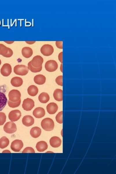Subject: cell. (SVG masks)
Here are the masks:
<instances>
[{
	"label": "cell",
	"mask_w": 116,
	"mask_h": 174,
	"mask_svg": "<svg viewBox=\"0 0 116 174\" xmlns=\"http://www.w3.org/2000/svg\"><path fill=\"white\" fill-rule=\"evenodd\" d=\"M41 124L42 128L45 131H51L54 128V122L52 119L49 118L42 120Z\"/></svg>",
	"instance_id": "1"
},
{
	"label": "cell",
	"mask_w": 116,
	"mask_h": 174,
	"mask_svg": "<svg viewBox=\"0 0 116 174\" xmlns=\"http://www.w3.org/2000/svg\"><path fill=\"white\" fill-rule=\"evenodd\" d=\"M14 72L16 75L24 76L27 75L29 72L28 67L23 65H18L15 66Z\"/></svg>",
	"instance_id": "2"
},
{
	"label": "cell",
	"mask_w": 116,
	"mask_h": 174,
	"mask_svg": "<svg viewBox=\"0 0 116 174\" xmlns=\"http://www.w3.org/2000/svg\"><path fill=\"white\" fill-rule=\"evenodd\" d=\"M8 97L9 100L15 102L21 99V94L20 91L16 90H12L9 92Z\"/></svg>",
	"instance_id": "3"
},
{
	"label": "cell",
	"mask_w": 116,
	"mask_h": 174,
	"mask_svg": "<svg viewBox=\"0 0 116 174\" xmlns=\"http://www.w3.org/2000/svg\"><path fill=\"white\" fill-rule=\"evenodd\" d=\"M17 130L16 125L12 122H7L4 127V131L7 134L14 133L17 131Z\"/></svg>",
	"instance_id": "4"
},
{
	"label": "cell",
	"mask_w": 116,
	"mask_h": 174,
	"mask_svg": "<svg viewBox=\"0 0 116 174\" xmlns=\"http://www.w3.org/2000/svg\"><path fill=\"white\" fill-rule=\"evenodd\" d=\"M41 53L45 56L51 55L54 53V49L52 46L49 44L43 45L41 48Z\"/></svg>",
	"instance_id": "5"
},
{
	"label": "cell",
	"mask_w": 116,
	"mask_h": 174,
	"mask_svg": "<svg viewBox=\"0 0 116 174\" xmlns=\"http://www.w3.org/2000/svg\"><path fill=\"white\" fill-rule=\"evenodd\" d=\"M23 147V143L20 140H15L11 143V148L13 151L19 152Z\"/></svg>",
	"instance_id": "6"
},
{
	"label": "cell",
	"mask_w": 116,
	"mask_h": 174,
	"mask_svg": "<svg viewBox=\"0 0 116 174\" xmlns=\"http://www.w3.org/2000/svg\"><path fill=\"white\" fill-rule=\"evenodd\" d=\"M58 67V64L54 60H49L46 62L45 68L48 72H54L57 69Z\"/></svg>",
	"instance_id": "7"
},
{
	"label": "cell",
	"mask_w": 116,
	"mask_h": 174,
	"mask_svg": "<svg viewBox=\"0 0 116 174\" xmlns=\"http://www.w3.org/2000/svg\"><path fill=\"white\" fill-rule=\"evenodd\" d=\"M34 106V101L30 98H26L23 101L22 107L25 111H31Z\"/></svg>",
	"instance_id": "8"
},
{
	"label": "cell",
	"mask_w": 116,
	"mask_h": 174,
	"mask_svg": "<svg viewBox=\"0 0 116 174\" xmlns=\"http://www.w3.org/2000/svg\"><path fill=\"white\" fill-rule=\"evenodd\" d=\"M21 116V112L19 110H14L9 113V119L12 122H16L20 119Z\"/></svg>",
	"instance_id": "9"
},
{
	"label": "cell",
	"mask_w": 116,
	"mask_h": 174,
	"mask_svg": "<svg viewBox=\"0 0 116 174\" xmlns=\"http://www.w3.org/2000/svg\"><path fill=\"white\" fill-rule=\"evenodd\" d=\"M43 59L41 56L36 55L33 57L30 62L31 64L35 68L42 67V64L43 62Z\"/></svg>",
	"instance_id": "10"
},
{
	"label": "cell",
	"mask_w": 116,
	"mask_h": 174,
	"mask_svg": "<svg viewBox=\"0 0 116 174\" xmlns=\"http://www.w3.org/2000/svg\"><path fill=\"white\" fill-rule=\"evenodd\" d=\"M12 73V67L9 64H4L1 69V73L3 76L8 77Z\"/></svg>",
	"instance_id": "11"
},
{
	"label": "cell",
	"mask_w": 116,
	"mask_h": 174,
	"mask_svg": "<svg viewBox=\"0 0 116 174\" xmlns=\"http://www.w3.org/2000/svg\"><path fill=\"white\" fill-rule=\"evenodd\" d=\"M33 115L37 119H40L45 116V112L44 109L42 107L36 108L33 111Z\"/></svg>",
	"instance_id": "12"
},
{
	"label": "cell",
	"mask_w": 116,
	"mask_h": 174,
	"mask_svg": "<svg viewBox=\"0 0 116 174\" xmlns=\"http://www.w3.org/2000/svg\"><path fill=\"white\" fill-rule=\"evenodd\" d=\"M34 118L30 115H26L24 116L22 119L23 124L26 127H30L34 124Z\"/></svg>",
	"instance_id": "13"
},
{
	"label": "cell",
	"mask_w": 116,
	"mask_h": 174,
	"mask_svg": "<svg viewBox=\"0 0 116 174\" xmlns=\"http://www.w3.org/2000/svg\"><path fill=\"white\" fill-rule=\"evenodd\" d=\"M8 99L5 93L0 91V112L3 110L6 105Z\"/></svg>",
	"instance_id": "14"
},
{
	"label": "cell",
	"mask_w": 116,
	"mask_h": 174,
	"mask_svg": "<svg viewBox=\"0 0 116 174\" xmlns=\"http://www.w3.org/2000/svg\"><path fill=\"white\" fill-rule=\"evenodd\" d=\"M62 140L59 137L57 136L53 137L50 140V144L51 147L57 148L60 146Z\"/></svg>",
	"instance_id": "15"
},
{
	"label": "cell",
	"mask_w": 116,
	"mask_h": 174,
	"mask_svg": "<svg viewBox=\"0 0 116 174\" xmlns=\"http://www.w3.org/2000/svg\"><path fill=\"white\" fill-rule=\"evenodd\" d=\"M58 109L57 104L55 103H51L48 104L47 106V110L49 114H54L57 112Z\"/></svg>",
	"instance_id": "16"
},
{
	"label": "cell",
	"mask_w": 116,
	"mask_h": 174,
	"mask_svg": "<svg viewBox=\"0 0 116 174\" xmlns=\"http://www.w3.org/2000/svg\"><path fill=\"white\" fill-rule=\"evenodd\" d=\"M36 147L38 152H43L46 150L48 148V144L44 141H41L37 143Z\"/></svg>",
	"instance_id": "17"
},
{
	"label": "cell",
	"mask_w": 116,
	"mask_h": 174,
	"mask_svg": "<svg viewBox=\"0 0 116 174\" xmlns=\"http://www.w3.org/2000/svg\"><path fill=\"white\" fill-rule=\"evenodd\" d=\"M46 78L42 74L36 75L34 78V82L37 84L42 85L44 84L46 82Z\"/></svg>",
	"instance_id": "18"
},
{
	"label": "cell",
	"mask_w": 116,
	"mask_h": 174,
	"mask_svg": "<svg viewBox=\"0 0 116 174\" xmlns=\"http://www.w3.org/2000/svg\"><path fill=\"white\" fill-rule=\"evenodd\" d=\"M41 133H42V130L40 128L37 127L32 128L30 132L31 136L34 138H37L40 137L41 134Z\"/></svg>",
	"instance_id": "19"
},
{
	"label": "cell",
	"mask_w": 116,
	"mask_h": 174,
	"mask_svg": "<svg viewBox=\"0 0 116 174\" xmlns=\"http://www.w3.org/2000/svg\"><path fill=\"white\" fill-rule=\"evenodd\" d=\"M11 83L14 87H20L22 85L23 80L21 78L18 77H15L11 79Z\"/></svg>",
	"instance_id": "20"
},
{
	"label": "cell",
	"mask_w": 116,
	"mask_h": 174,
	"mask_svg": "<svg viewBox=\"0 0 116 174\" xmlns=\"http://www.w3.org/2000/svg\"><path fill=\"white\" fill-rule=\"evenodd\" d=\"M22 54L26 58H29L32 57L33 54V51L31 48L25 47L22 50Z\"/></svg>",
	"instance_id": "21"
},
{
	"label": "cell",
	"mask_w": 116,
	"mask_h": 174,
	"mask_svg": "<svg viewBox=\"0 0 116 174\" xmlns=\"http://www.w3.org/2000/svg\"><path fill=\"white\" fill-rule=\"evenodd\" d=\"M53 96L54 99L58 101L63 100V91L61 89H57L54 91Z\"/></svg>",
	"instance_id": "22"
},
{
	"label": "cell",
	"mask_w": 116,
	"mask_h": 174,
	"mask_svg": "<svg viewBox=\"0 0 116 174\" xmlns=\"http://www.w3.org/2000/svg\"><path fill=\"white\" fill-rule=\"evenodd\" d=\"M50 99V96L47 92H42L38 97L39 101L42 103H46L49 101Z\"/></svg>",
	"instance_id": "23"
},
{
	"label": "cell",
	"mask_w": 116,
	"mask_h": 174,
	"mask_svg": "<svg viewBox=\"0 0 116 174\" xmlns=\"http://www.w3.org/2000/svg\"><path fill=\"white\" fill-rule=\"evenodd\" d=\"M38 89L36 86L31 85L27 89V92L31 97H35L38 94Z\"/></svg>",
	"instance_id": "24"
},
{
	"label": "cell",
	"mask_w": 116,
	"mask_h": 174,
	"mask_svg": "<svg viewBox=\"0 0 116 174\" xmlns=\"http://www.w3.org/2000/svg\"><path fill=\"white\" fill-rule=\"evenodd\" d=\"M10 144V140L6 137L4 136L0 138V148L3 149L7 147Z\"/></svg>",
	"instance_id": "25"
},
{
	"label": "cell",
	"mask_w": 116,
	"mask_h": 174,
	"mask_svg": "<svg viewBox=\"0 0 116 174\" xmlns=\"http://www.w3.org/2000/svg\"><path fill=\"white\" fill-rule=\"evenodd\" d=\"M8 47L5 46L4 45L0 44V55L5 57L8 52Z\"/></svg>",
	"instance_id": "26"
},
{
	"label": "cell",
	"mask_w": 116,
	"mask_h": 174,
	"mask_svg": "<svg viewBox=\"0 0 116 174\" xmlns=\"http://www.w3.org/2000/svg\"><path fill=\"white\" fill-rule=\"evenodd\" d=\"M27 66H28L27 67H28V69L30 70L32 73H38V72H40L42 70V67H39V68H35V67L32 66L30 62L28 63Z\"/></svg>",
	"instance_id": "27"
},
{
	"label": "cell",
	"mask_w": 116,
	"mask_h": 174,
	"mask_svg": "<svg viewBox=\"0 0 116 174\" xmlns=\"http://www.w3.org/2000/svg\"><path fill=\"white\" fill-rule=\"evenodd\" d=\"M21 103V99H19L18 101L13 102L9 100L8 101V105L10 107L12 108H15L18 107L20 105Z\"/></svg>",
	"instance_id": "28"
},
{
	"label": "cell",
	"mask_w": 116,
	"mask_h": 174,
	"mask_svg": "<svg viewBox=\"0 0 116 174\" xmlns=\"http://www.w3.org/2000/svg\"><path fill=\"white\" fill-rule=\"evenodd\" d=\"M56 121L60 124L63 123V111H61L57 114L56 116Z\"/></svg>",
	"instance_id": "29"
},
{
	"label": "cell",
	"mask_w": 116,
	"mask_h": 174,
	"mask_svg": "<svg viewBox=\"0 0 116 174\" xmlns=\"http://www.w3.org/2000/svg\"><path fill=\"white\" fill-rule=\"evenodd\" d=\"M6 120V116L4 113L0 112V126L3 125Z\"/></svg>",
	"instance_id": "30"
},
{
	"label": "cell",
	"mask_w": 116,
	"mask_h": 174,
	"mask_svg": "<svg viewBox=\"0 0 116 174\" xmlns=\"http://www.w3.org/2000/svg\"><path fill=\"white\" fill-rule=\"evenodd\" d=\"M56 82L58 85L63 86V76L60 75L56 78Z\"/></svg>",
	"instance_id": "31"
},
{
	"label": "cell",
	"mask_w": 116,
	"mask_h": 174,
	"mask_svg": "<svg viewBox=\"0 0 116 174\" xmlns=\"http://www.w3.org/2000/svg\"><path fill=\"white\" fill-rule=\"evenodd\" d=\"M35 153V151H34V149L32 147H26L22 151L23 153Z\"/></svg>",
	"instance_id": "32"
},
{
	"label": "cell",
	"mask_w": 116,
	"mask_h": 174,
	"mask_svg": "<svg viewBox=\"0 0 116 174\" xmlns=\"http://www.w3.org/2000/svg\"><path fill=\"white\" fill-rule=\"evenodd\" d=\"M62 41H56V46H57V47L58 48V49H62Z\"/></svg>",
	"instance_id": "33"
},
{
	"label": "cell",
	"mask_w": 116,
	"mask_h": 174,
	"mask_svg": "<svg viewBox=\"0 0 116 174\" xmlns=\"http://www.w3.org/2000/svg\"><path fill=\"white\" fill-rule=\"evenodd\" d=\"M13 54V51H12V50H11V49H10V48H9L8 52L7 54L6 55V56H5V57H6V58H10V57H12Z\"/></svg>",
	"instance_id": "34"
},
{
	"label": "cell",
	"mask_w": 116,
	"mask_h": 174,
	"mask_svg": "<svg viewBox=\"0 0 116 174\" xmlns=\"http://www.w3.org/2000/svg\"><path fill=\"white\" fill-rule=\"evenodd\" d=\"M62 55L63 52L62 51V52H60V53L59 54L58 56V60H59V61L62 64L63 63Z\"/></svg>",
	"instance_id": "35"
},
{
	"label": "cell",
	"mask_w": 116,
	"mask_h": 174,
	"mask_svg": "<svg viewBox=\"0 0 116 174\" xmlns=\"http://www.w3.org/2000/svg\"><path fill=\"white\" fill-rule=\"evenodd\" d=\"M36 42L35 41H28V42H27L26 41V43H27V44H28L29 45H32L33 44H34Z\"/></svg>",
	"instance_id": "36"
},
{
	"label": "cell",
	"mask_w": 116,
	"mask_h": 174,
	"mask_svg": "<svg viewBox=\"0 0 116 174\" xmlns=\"http://www.w3.org/2000/svg\"><path fill=\"white\" fill-rule=\"evenodd\" d=\"M5 42V43H8V44H12V43H14V41H13V42H12V41H10V42Z\"/></svg>",
	"instance_id": "37"
},
{
	"label": "cell",
	"mask_w": 116,
	"mask_h": 174,
	"mask_svg": "<svg viewBox=\"0 0 116 174\" xmlns=\"http://www.w3.org/2000/svg\"><path fill=\"white\" fill-rule=\"evenodd\" d=\"M11 153V152H10V151H9V150H5L4 151H3V153Z\"/></svg>",
	"instance_id": "38"
},
{
	"label": "cell",
	"mask_w": 116,
	"mask_h": 174,
	"mask_svg": "<svg viewBox=\"0 0 116 174\" xmlns=\"http://www.w3.org/2000/svg\"><path fill=\"white\" fill-rule=\"evenodd\" d=\"M60 71H61V72H62V73L63 72V71H62V64H61V66H60Z\"/></svg>",
	"instance_id": "39"
},
{
	"label": "cell",
	"mask_w": 116,
	"mask_h": 174,
	"mask_svg": "<svg viewBox=\"0 0 116 174\" xmlns=\"http://www.w3.org/2000/svg\"><path fill=\"white\" fill-rule=\"evenodd\" d=\"M1 60L0 59V66H1Z\"/></svg>",
	"instance_id": "40"
}]
</instances>
